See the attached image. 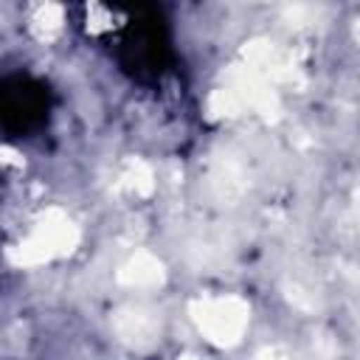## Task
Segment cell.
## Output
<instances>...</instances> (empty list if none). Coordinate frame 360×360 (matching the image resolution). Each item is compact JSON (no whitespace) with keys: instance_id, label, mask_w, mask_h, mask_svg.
Returning a JSON list of instances; mask_svg holds the SVG:
<instances>
[{"instance_id":"cell-1","label":"cell","mask_w":360,"mask_h":360,"mask_svg":"<svg viewBox=\"0 0 360 360\" xmlns=\"http://www.w3.org/2000/svg\"><path fill=\"white\" fill-rule=\"evenodd\" d=\"M118 62L138 79L160 76L169 62V37L158 8L141 6L129 11L118 39Z\"/></svg>"},{"instance_id":"cell-2","label":"cell","mask_w":360,"mask_h":360,"mask_svg":"<svg viewBox=\"0 0 360 360\" xmlns=\"http://www.w3.org/2000/svg\"><path fill=\"white\" fill-rule=\"evenodd\" d=\"M48 115V90L31 79H0V127L11 135H22L39 127Z\"/></svg>"}]
</instances>
